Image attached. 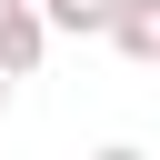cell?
<instances>
[{
  "instance_id": "obj_1",
  "label": "cell",
  "mask_w": 160,
  "mask_h": 160,
  "mask_svg": "<svg viewBox=\"0 0 160 160\" xmlns=\"http://www.w3.org/2000/svg\"><path fill=\"white\" fill-rule=\"evenodd\" d=\"M40 60H50V20H40V0H0V70L30 80Z\"/></svg>"
},
{
  "instance_id": "obj_4",
  "label": "cell",
  "mask_w": 160,
  "mask_h": 160,
  "mask_svg": "<svg viewBox=\"0 0 160 160\" xmlns=\"http://www.w3.org/2000/svg\"><path fill=\"white\" fill-rule=\"evenodd\" d=\"M0 110H10V70H0Z\"/></svg>"
},
{
  "instance_id": "obj_3",
  "label": "cell",
  "mask_w": 160,
  "mask_h": 160,
  "mask_svg": "<svg viewBox=\"0 0 160 160\" xmlns=\"http://www.w3.org/2000/svg\"><path fill=\"white\" fill-rule=\"evenodd\" d=\"M40 20H50V40H100L110 0H40Z\"/></svg>"
},
{
  "instance_id": "obj_2",
  "label": "cell",
  "mask_w": 160,
  "mask_h": 160,
  "mask_svg": "<svg viewBox=\"0 0 160 160\" xmlns=\"http://www.w3.org/2000/svg\"><path fill=\"white\" fill-rule=\"evenodd\" d=\"M120 60H160V0H110V30H100Z\"/></svg>"
}]
</instances>
